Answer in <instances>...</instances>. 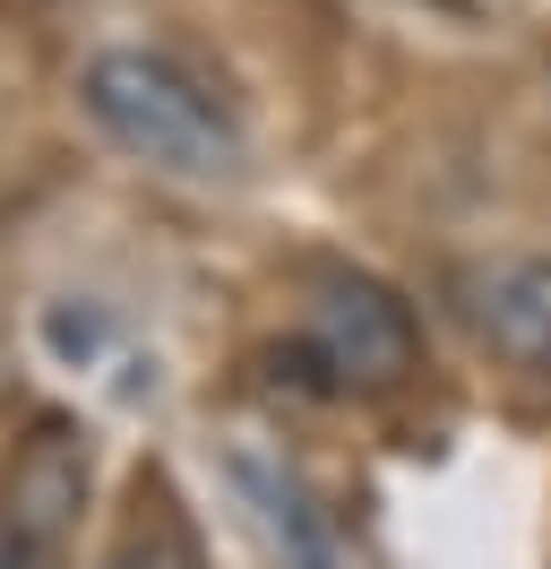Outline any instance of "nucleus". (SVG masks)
<instances>
[{"instance_id":"obj_1","label":"nucleus","mask_w":551,"mask_h":569,"mask_svg":"<svg viewBox=\"0 0 551 569\" xmlns=\"http://www.w3.org/2000/svg\"><path fill=\"white\" fill-rule=\"evenodd\" d=\"M78 104H87V121H96L121 156H138L147 173H172V181H233L241 173L233 112L216 104L172 52H147V43L96 52V61L78 70Z\"/></svg>"},{"instance_id":"obj_2","label":"nucleus","mask_w":551,"mask_h":569,"mask_svg":"<svg viewBox=\"0 0 551 569\" xmlns=\"http://www.w3.org/2000/svg\"><path fill=\"white\" fill-rule=\"evenodd\" d=\"M310 362L337 389L388 397L422 371V320L379 277H337V284H319V302H310Z\"/></svg>"},{"instance_id":"obj_3","label":"nucleus","mask_w":551,"mask_h":569,"mask_svg":"<svg viewBox=\"0 0 551 569\" xmlns=\"http://www.w3.org/2000/svg\"><path fill=\"white\" fill-rule=\"evenodd\" d=\"M457 293H465L474 337L509 362V371L551 380V259H525V250L482 259V268H465V277H457Z\"/></svg>"},{"instance_id":"obj_4","label":"nucleus","mask_w":551,"mask_h":569,"mask_svg":"<svg viewBox=\"0 0 551 569\" xmlns=\"http://www.w3.org/2000/svg\"><path fill=\"white\" fill-rule=\"evenodd\" d=\"M78 500H87V440L34 431L18 449V466H9V483H0V527L27 535L34 552H52L78 527Z\"/></svg>"},{"instance_id":"obj_5","label":"nucleus","mask_w":551,"mask_h":569,"mask_svg":"<svg viewBox=\"0 0 551 569\" xmlns=\"http://www.w3.org/2000/svg\"><path fill=\"white\" fill-rule=\"evenodd\" d=\"M233 483H241V500L259 509V527H268V543L284 552V569H337L328 518L310 509L302 475H293L284 458H268V449H250V440H241V449H233Z\"/></svg>"},{"instance_id":"obj_6","label":"nucleus","mask_w":551,"mask_h":569,"mask_svg":"<svg viewBox=\"0 0 551 569\" xmlns=\"http://www.w3.org/2000/svg\"><path fill=\"white\" fill-rule=\"evenodd\" d=\"M103 569H199V552H190L172 527H156V535H130V543H121Z\"/></svg>"},{"instance_id":"obj_7","label":"nucleus","mask_w":551,"mask_h":569,"mask_svg":"<svg viewBox=\"0 0 551 569\" xmlns=\"http://www.w3.org/2000/svg\"><path fill=\"white\" fill-rule=\"evenodd\" d=\"M43 561H52V552H34L27 535H9V527H0V569H43Z\"/></svg>"}]
</instances>
